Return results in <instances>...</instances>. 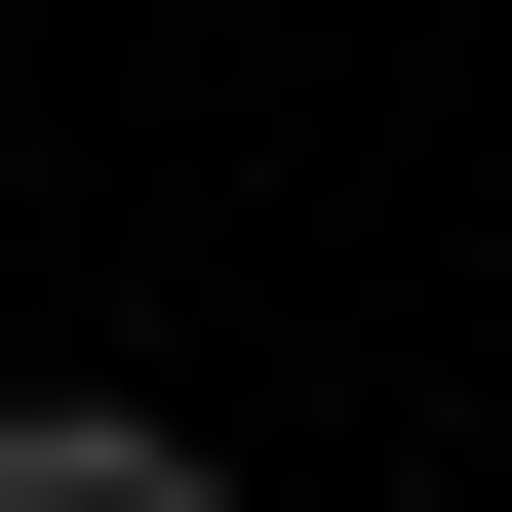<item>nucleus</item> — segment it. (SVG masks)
Returning <instances> with one entry per match:
<instances>
[{"label": "nucleus", "mask_w": 512, "mask_h": 512, "mask_svg": "<svg viewBox=\"0 0 512 512\" xmlns=\"http://www.w3.org/2000/svg\"><path fill=\"white\" fill-rule=\"evenodd\" d=\"M0 512H237V473H197L158 394H0Z\"/></svg>", "instance_id": "1"}]
</instances>
